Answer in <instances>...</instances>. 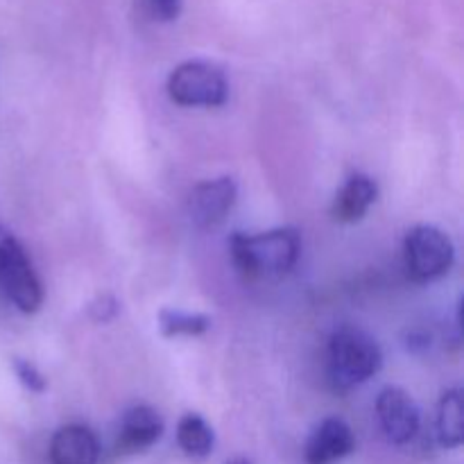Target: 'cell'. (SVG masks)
Here are the masks:
<instances>
[{
	"instance_id": "6da1fadb",
	"label": "cell",
	"mask_w": 464,
	"mask_h": 464,
	"mask_svg": "<svg viewBox=\"0 0 464 464\" xmlns=\"http://www.w3.org/2000/svg\"><path fill=\"white\" fill-rule=\"evenodd\" d=\"M231 261L247 281L279 279L288 275L302 254V238L293 227L247 236L236 231L229 240Z\"/></svg>"
},
{
	"instance_id": "7a4b0ae2",
	"label": "cell",
	"mask_w": 464,
	"mask_h": 464,
	"mask_svg": "<svg viewBox=\"0 0 464 464\" xmlns=\"http://www.w3.org/2000/svg\"><path fill=\"white\" fill-rule=\"evenodd\" d=\"M383 353L370 334L340 326L329 340V379L335 390H352L379 374Z\"/></svg>"
},
{
	"instance_id": "3957f363",
	"label": "cell",
	"mask_w": 464,
	"mask_h": 464,
	"mask_svg": "<svg viewBox=\"0 0 464 464\" xmlns=\"http://www.w3.org/2000/svg\"><path fill=\"white\" fill-rule=\"evenodd\" d=\"M0 290L21 313H36L44 288L16 236L0 227Z\"/></svg>"
},
{
	"instance_id": "277c9868",
	"label": "cell",
	"mask_w": 464,
	"mask_h": 464,
	"mask_svg": "<svg viewBox=\"0 0 464 464\" xmlns=\"http://www.w3.org/2000/svg\"><path fill=\"white\" fill-rule=\"evenodd\" d=\"M168 95L181 107H222L229 98V82L216 63L190 59L170 72Z\"/></svg>"
},
{
	"instance_id": "5b68a950",
	"label": "cell",
	"mask_w": 464,
	"mask_h": 464,
	"mask_svg": "<svg viewBox=\"0 0 464 464\" xmlns=\"http://www.w3.org/2000/svg\"><path fill=\"white\" fill-rule=\"evenodd\" d=\"M408 276L417 284H430L447 275L456 258L451 238L433 225H417L403 240Z\"/></svg>"
},
{
	"instance_id": "8992f818",
	"label": "cell",
	"mask_w": 464,
	"mask_h": 464,
	"mask_svg": "<svg viewBox=\"0 0 464 464\" xmlns=\"http://www.w3.org/2000/svg\"><path fill=\"white\" fill-rule=\"evenodd\" d=\"M376 415H379L385 438L399 447L412 442L420 433V408L406 390L394 388V385L381 390L376 399Z\"/></svg>"
},
{
	"instance_id": "52a82bcc",
	"label": "cell",
	"mask_w": 464,
	"mask_h": 464,
	"mask_svg": "<svg viewBox=\"0 0 464 464\" xmlns=\"http://www.w3.org/2000/svg\"><path fill=\"white\" fill-rule=\"evenodd\" d=\"M238 198V186L231 177L202 181L190 190L188 213L198 229H216L225 222Z\"/></svg>"
},
{
	"instance_id": "ba28073f",
	"label": "cell",
	"mask_w": 464,
	"mask_h": 464,
	"mask_svg": "<svg viewBox=\"0 0 464 464\" xmlns=\"http://www.w3.org/2000/svg\"><path fill=\"white\" fill-rule=\"evenodd\" d=\"M356 449V438L347 421L338 417H326L313 429L304 447L306 464H338Z\"/></svg>"
},
{
	"instance_id": "9c48e42d",
	"label": "cell",
	"mask_w": 464,
	"mask_h": 464,
	"mask_svg": "<svg viewBox=\"0 0 464 464\" xmlns=\"http://www.w3.org/2000/svg\"><path fill=\"white\" fill-rule=\"evenodd\" d=\"M163 420L154 408L134 406L122 415L116 440L118 456H134L148 451L161 440Z\"/></svg>"
},
{
	"instance_id": "30bf717a",
	"label": "cell",
	"mask_w": 464,
	"mask_h": 464,
	"mask_svg": "<svg viewBox=\"0 0 464 464\" xmlns=\"http://www.w3.org/2000/svg\"><path fill=\"white\" fill-rule=\"evenodd\" d=\"M100 442L86 426H62L50 440V462L53 464H98Z\"/></svg>"
},
{
	"instance_id": "8fae6325",
	"label": "cell",
	"mask_w": 464,
	"mask_h": 464,
	"mask_svg": "<svg viewBox=\"0 0 464 464\" xmlns=\"http://www.w3.org/2000/svg\"><path fill=\"white\" fill-rule=\"evenodd\" d=\"M379 198V186L372 177L367 175H353L349 177L347 184L338 190L334 202V218L344 225H353V222L362 220L365 213L370 211L372 204Z\"/></svg>"
},
{
	"instance_id": "7c38bea8",
	"label": "cell",
	"mask_w": 464,
	"mask_h": 464,
	"mask_svg": "<svg viewBox=\"0 0 464 464\" xmlns=\"http://www.w3.org/2000/svg\"><path fill=\"white\" fill-rule=\"evenodd\" d=\"M177 444L181 451L193 460H204L213 453L216 447V433L211 424L198 412H188L177 424Z\"/></svg>"
},
{
	"instance_id": "4fadbf2b",
	"label": "cell",
	"mask_w": 464,
	"mask_h": 464,
	"mask_svg": "<svg viewBox=\"0 0 464 464\" xmlns=\"http://www.w3.org/2000/svg\"><path fill=\"white\" fill-rule=\"evenodd\" d=\"M464 440V406L460 390H449L438 408V442L444 449L462 447Z\"/></svg>"
},
{
	"instance_id": "5bb4252c",
	"label": "cell",
	"mask_w": 464,
	"mask_h": 464,
	"mask_svg": "<svg viewBox=\"0 0 464 464\" xmlns=\"http://www.w3.org/2000/svg\"><path fill=\"white\" fill-rule=\"evenodd\" d=\"M211 329V317L204 313H184L175 308H163L159 313V331L163 338H179V335H202Z\"/></svg>"
},
{
	"instance_id": "9a60e30c",
	"label": "cell",
	"mask_w": 464,
	"mask_h": 464,
	"mask_svg": "<svg viewBox=\"0 0 464 464\" xmlns=\"http://www.w3.org/2000/svg\"><path fill=\"white\" fill-rule=\"evenodd\" d=\"M12 367H14V374H16L18 383H21L23 388L30 390V392H34V394L45 392V388H48V381H45V376L41 374V372L36 370L30 361L14 358Z\"/></svg>"
},
{
	"instance_id": "2e32d148",
	"label": "cell",
	"mask_w": 464,
	"mask_h": 464,
	"mask_svg": "<svg viewBox=\"0 0 464 464\" xmlns=\"http://www.w3.org/2000/svg\"><path fill=\"white\" fill-rule=\"evenodd\" d=\"M143 3H145V9L152 14V18H157V21H163V23H170L179 18L184 0H143Z\"/></svg>"
},
{
	"instance_id": "e0dca14e",
	"label": "cell",
	"mask_w": 464,
	"mask_h": 464,
	"mask_svg": "<svg viewBox=\"0 0 464 464\" xmlns=\"http://www.w3.org/2000/svg\"><path fill=\"white\" fill-rule=\"evenodd\" d=\"M89 315L95 322H111L118 315V302L111 295H98L93 302L89 304Z\"/></svg>"
},
{
	"instance_id": "ac0fdd59",
	"label": "cell",
	"mask_w": 464,
	"mask_h": 464,
	"mask_svg": "<svg viewBox=\"0 0 464 464\" xmlns=\"http://www.w3.org/2000/svg\"><path fill=\"white\" fill-rule=\"evenodd\" d=\"M227 464H252V460H247V458L238 456V458H231V460L227 462Z\"/></svg>"
}]
</instances>
